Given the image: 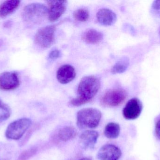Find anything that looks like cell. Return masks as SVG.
<instances>
[{"label":"cell","mask_w":160,"mask_h":160,"mask_svg":"<svg viewBox=\"0 0 160 160\" xmlns=\"http://www.w3.org/2000/svg\"><path fill=\"white\" fill-rule=\"evenodd\" d=\"M99 79L95 76L83 77L78 87V96L70 101L71 105L76 107L88 103L93 100L100 88Z\"/></svg>","instance_id":"1"},{"label":"cell","mask_w":160,"mask_h":160,"mask_svg":"<svg viewBox=\"0 0 160 160\" xmlns=\"http://www.w3.org/2000/svg\"><path fill=\"white\" fill-rule=\"evenodd\" d=\"M48 16V8L43 4H29L22 10V20L28 26H34L42 23Z\"/></svg>","instance_id":"2"},{"label":"cell","mask_w":160,"mask_h":160,"mask_svg":"<svg viewBox=\"0 0 160 160\" xmlns=\"http://www.w3.org/2000/svg\"><path fill=\"white\" fill-rule=\"evenodd\" d=\"M102 117L100 111L94 108L80 110L77 115V123L80 129H94L98 126Z\"/></svg>","instance_id":"3"},{"label":"cell","mask_w":160,"mask_h":160,"mask_svg":"<svg viewBox=\"0 0 160 160\" xmlns=\"http://www.w3.org/2000/svg\"><path fill=\"white\" fill-rule=\"evenodd\" d=\"M32 121L27 118L18 119L10 123L7 128L5 136L9 140H18L31 126Z\"/></svg>","instance_id":"4"},{"label":"cell","mask_w":160,"mask_h":160,"mask_svg":"<svg viewBox=\"0 0 160 160\" xmlns=\"http://www.w3.org/2000/svg\"><path fill=\"white\" fill-rule=\"evenodd\" d=\"M127 95L126 90L122 88L110 89L101 98L100 103L104 107H117L125 101Z\"/></svg>","instance_id":"5"},{"label":"cell","mask_w":160,"mask_h":160,"mask_svg":"<svg viewBox=\"0 0 160 160\" xmlns=\"http://www.w3.org/2000/svg\"><path fill=\"white\" fill-rule=\"evenodd\" d=\"M56 26L48 25L39 29L34 37L36 45L43 49L50 48L55 41Z\"/></svg>","instance_id":"6"},{"label":"cell","mask_w":160,"mask_h":160,"mask_svg":"<svg viewBox=\"0 0 160 160\" xmlns=\"http://www.w3.org/2000/svg\"><path fill=\"white\" fill-rule=\"evenodd\" d=\"M142 109V104L139 99H132L128 101L123 109V116L127 120L137 119L141 115Z\"/></svg>","instance_id":"7"},{"label":"cell","mask_w":160,"mask_h":160,"mask_svg":"<svg viewBox=\"0 0 160 160\" xmlns=\"http://www.w3.org/2000/svg\"><path fill=\"white\" fill-rule=\"evenodd\" d=\"M47 3L49 6L48 18L51 22L56 21L66 11L67 1H48Z\"/></svg>","instance_id":"8"},{"label":"cell","mask_w":160,"mask_h":160,"mask_svg":"<svg viewBox=\"0 0 160 160\" xmlns=\"http://www.w3.org/2000/svg\"><path fill=\"white\" fill-rule=\"evenodd\" d=\"M19 79L14 72L7 71L0 74V89L4 91L15 90L19 87Z\"/></svg>","instance_id":"9"},{"label":"cell","mask_w":160,"mask_h":160,"mask_svg":"<svg viewBox=\"0 0 160 160\" xmlns=\"http://www.w3.org/2000/svg\"><path fill=\"white\" fill-rule=\"evenodd\" d=\"M122 155L120 149L113 144H106L102 147L98 152L99 160H119Z\"/></svg>","instance_id":"10"},{"label":"cell","mask_w":160,"mask_h":160,"mask_svg":"<svg viewBox=\"0 0 160 160\" xmlns=\"http://www.w3.org/2000/svg\"><path fill=\"white\" fill-rule=\"evenodd\" d=\"M76 72L74 67L69 65H65L59 68L57 70V80L62 84L69 83L74 80Z\"/></svg>","instance_id":"11"},{"label":"cell","mask_w":160,"mask_h":160,"mask_svg":"<svg viewBox=\"0 0 160 160\" xmlns=\"http://www.w3.org/2000/svg\"><path fill=\"white\" fill-rule=\"evenodd\" d=\"M98 137V133L95 131H86L80 136V144L84 149H92L96 145Z\"/></svg>","instance_id":"12"},{"label":"cell","mask_w":160,"mask_h":160,"mask_svg":"<svg viewBox=\"0 0 160 160\" xmlns=\"http://www.w3.org/2000/svg\"><path fill=\"white\" fill-rule=\"evenodd\" d=\"M98 22L104 26H111L116 22L117 15L113 11L109 8L99 9L97 14Z\"/></svg>","instance_id":"13"},{"label":"cell","mask_w":160,"mask_h":160,"mask_svg":"<svg viewBox=\"0 0 160 160\" xmlns=\"http://www.w3.org/2000/svg\"><path fill=\"white\" fill-rule=\"evenodd\" d=\"M77 135V130L74 127L67 126L58 131L55 138L59 142H66L74 139Z\"/></svg>","instance_id":"14"},{"label":"cell","mask_w":160,"mask_h":160,"mask_svg":"<svg viewBox=\"0 0 160 160\" xmlns=\"http://www.w3.org/2000/svg\"><path fill=\"white\" fill-rule=\"evenodd\" d=\"M102 33L95 29H90L86 30L82 35V39L87 43L97 44L101 42L103 39Z\"/></svg>","instance_id":"15"},{"label":"cell","mask_w":160,"mask_h":160,"mask_svg":"<svg viewBox=\"0 0 160 160\" xmlns=\"http://www.w3.org/2000/svg\"><path fill=\"white\" fill-rule=\"evenodd\" d=\"M20 1H6L0 5V18H4L15 11L19 6Z\"/></svg>","instance_id":"16"},{"label":"cell","mask_w":160,"mask_h":160,"mask_svg":"<svg viewBox=\"0 0 160 160\" xmlns=\"http://www.w3.org/2000/svg\"><path fill=\"white\" fill-rule=\"evenodd\" d=\"M120 132V127L117 123L111 122L107 124L104 129V134L108 139H114L117 138Z\"/></svg>","instance_id":"17"},{"label":"cell","mask_w":160,"mask_h":160,"mask_svg":"<svg viewBox=\"0 0 160 160\" xmlns=\"http://www.w3.org/2000/svg\"><path fill=\"white\" fill-rule=\"evenodd\" d=\"M129 64V59L128 57H122L113 66L111 72L114 74L123 73L128 69Z\"/></svg>","instance_id":"18"},{"label":"cell","mask_w":160,"mask_h":160,"mask_svg":"<svg viewBox=\"0 0 160 160\" xmlns=\"http://www.w3.org/2000/svg\"><path fill=\"white\" fill-rule=\"evenodd\" d=\"M75 19L79 22H84L89 18V11L85 8H81L77 9L73 14Z\"/></svg>","instance_id":"19"},{"label":"cell","mask_w":160,"mask_h":160,"mask_svg":"<svg viewBox=\"0 0 160 160\" xmlns=\"http://www.w3.org/2000/svg\"><path fill=\"white\" fill-rule=\"evenodd\" d=\"M11 115V110L8 105L0 100V122L8 119Z\"/></svg>","instance_id":"20"},{"label":"cell","mask_w":160,"mask_h":160,"mask_svg":"<svg viewBox=\"0 0 160 160\" xmlns=\"http://www.w3.org/2000/svg\"><path fill=\"white\" fill-rule=\"evenodd\" d=\"M151 12L155 17L160 18V0L153 2L151 5Z\"/></svg>","instance_id":"21"},{"label":"cell","mask_w":160,"mask_h":160,"mask_svg":"<svg viewBox=\"0 0 160 160\" xmlns=\"http://www.w3.org/2000/svg\"><path fill=\"white\" fill-rule=\"evenodd\" d=\"M61 56V52L58 49L52 51L48 55L49 59L52 60H56Z\"/></svg>","instance_id":"22"},{"label":"cell","mask_w":160,"mask_h":160,"mask_svg":"<svg viewBox=\"0 0 160 160\" xmlns=\"http://www.w3.org/2000/svg\"><path fill=\"white\" fill-rule=\"evenodd\" d=\"M35 153H36L35 149H31V150L24 152L22 155V156H20L21 159H22V160L26 159L28 158L29 157L32 156Z\"/></svg>","instance_id":"23"},{"label":"cell","mask_w":160,"mask_h":160,"mask_svg":"<svg viewBox=\"0 0 160 160\" xmlns=\"http://www.w3.org/2000/svg\"><path fill=\"white\" fill-rule=\"evenodd\" d=\"M156 133L157 136L160 139V119L156 125Z\"/></svg>","instance_id":"24"},{"label":"cell","mask_w":160,"mask_h":160,"mask_svg":"<svg viewBox=\"0 0 160 160\" xmlns=\"http://www.w3.org/2000/svg\"><path fill=\"white\" fill-rule=\"evenodd\" d=\"M11 23H11V21H8L5 23L4 24V27H6V28L10 27V26H11Z\"/></svg>","instance_id":"25"},{"label":"cell","mask_w":160,"mask_h":160,"mask_svg":"<svg viewBox=\"0 0 160 160\" xmlns=\"http://www.w3.org/2000/svg\"><path fill=\"white\" fill-rule=\"evenodd\" d=\"M79 160H91L90 159L88 158H83Z\"/></svg>","instance_id":"26"}]
</instances>
